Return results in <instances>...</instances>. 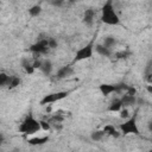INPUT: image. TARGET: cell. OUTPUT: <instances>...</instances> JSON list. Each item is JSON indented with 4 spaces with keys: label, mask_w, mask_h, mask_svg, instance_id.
<instances>
[{
    "label": "cell",
    "mask_w": 152,
    "mask_h": 152,
    "mask_svg": "<svg viewBox=\"0 0 152 152\" xmlns=\"http://www.w3.org/2000/svg\"><path fill=\"white\" fill-rule=\"evenodd\" d=\"M101 20L107 25H119L120 18L114 8L113 1H107L101 8Z\"/></svg>",
    "instance_id": "1"
},
{
    "label": "cell",
    "mask_w": 152,
    "mask_h": 152,
    "mask_svg": "<svg viewBox=\"0 0 152 152\" xmlns=\"http://www.w3.org/2000/svg\"><path fill=\"white\" fill-rule=\"evenodd\" d=\"M39 131H40L39 121L33 115H27L24 119V121L20 124V126H19V132L25 134V135L34 134V133H37Z\"/></svg>",
    "instance_id": "2"
},
{
    "label": "cell",
    "mask_w": 152,
    "mask_h": 152,
    "mask_svg": "<svg viewBox=\"0 0 152 152\" xmlns=\"http://www.w3.org/2000/svg\"><path fill=\"white\" fill-rule=\"evenodd\" d=\"M120 132L122 134H135L138 135L139 134V128H138V125H137V114H134L133 116L128 118L126 121H124L120 126Z\"/></svg>",
    "instance_id": "3"
},
{
    "label": "cell",
    "mask_w": 152,
    "mask_h": 152,
    "mask_svg": "<svg viewBox=\"0 0 152 152\" xmlns=\"http://www.w3.org/2000/svg\"><path fill=\"white\" fill-rule=\"evenodd\" d=\"M94 40L89 42L86 46L81 48L80 50L76 51L75 53V58L74 61L75 62H80V61H83V59H89L91 56H93V52H94Z\"/></svg>",
    "instance_id": "4"
},
{
    "label": "cell",
    "mask_w": 152,
    "mask_h": 152,
    "mask_svg": "<svg viewBox=\"0 0 152 152\" xmlns=\"http://www.w3.org/2000/svg\"><path fill=\"white\" fill-rule=\"evenodd\" d=\"M68 95H69V91H65V90L48 94V95H45V96L40 100V104H42V106H49V104H51V103H53V102H57V101H61V100L65 99Z\"/></svg>",
    "instance_id": "5"
},
{
    "label": "cell",
    "mask_w": 152,
    "mask_h": 152,
    "mask_svg": "<svg viewBox=\"0 0 152 152\" xmlns=\"http://www.w3.org/2000/svg\"><path fill=\"white\" fill-rule=\"evenodd\" d=\"M30 51L33 52L36 56H39V55H46L50 49L48 46V38H42L39 39L37 43L32 44L30 46Z\"/></svg>",
    "instance_id": "6"
},
{
    "label": "cell",
    "mask_w": 152,
    "mask_h": 152,
    "mask_svg": "<svg viewBox=\"0 0 152 152\" xmlns=\"http://www.w3.org/2000/svg\"><path fill=\"white\" fill-rule=\"evenodd\" d=\"M120 101H121V104H122V108H128L133 104L137 103V97L135 95H128V94H124L121 97H120Z\"/></svg>",
    "instance_id": "7"
},
{
    "label": "cell",
    "mask_w": 152,
    "mask_h": 152,
    "mask_svg": "<svg viewBox=\"0 0 152 152\" xmlns=\"http://www.w3.org/2000/svg\"><path fill=\"white\" fill-rule=\"evenodd\" d=\"M99 89H100V91H101V94H102L103 96H108V95L112 94V93H118V87H116V84L102 83V84H100Z\"/></svg>",
    "instance_id": "8"
},
{
    "label": "cell",
    "mask_w": 152,
    "mask_h": 152,
    "mask_svg": "<svg viewBox=\"0 0 152 152\" xmlns=\"http://www.w3.org/2000/svg\"><path fill=\"white\" fill-rule=\"evenodd\" d=\"M95 15H96V12L93 10V8H88L84 11L83 13V23L88 26L93 25L94 23V19H95Z\"/></svg>",
    "instance_id": "9"
},
{
    "label": "cell",
    "mask_w": 152,
    "mask_h": 152,
    "mask_svg": "<svg viewBox=\"0 0 152 152\" xmlns=\"http://www.w3.org/2000/svg\"><path fill=\"white\" fill-rule=\"evenodd\" d=\"M72 72H74L72 68H71L70 65H65V66H62V68H61V69L57 71L56 77H57L58 80H62V78H65V77L70 76Z\"/></svg>",
    "instance_id": "10"
},
{
    "label": "cell",
    "mask_w": 152,
    "mask_h": 152,
    "mask_svg": "<svg viewBox=\"0 0 152 152\" xmlns=\"http://www.w3.org/2000/svg\"><path fill=\"white\" fill-rule=\"evenodd\" d=\"M49 141V137H33L27 140V142L32 146H40Z\"/></svg>",
    "instance_id": "11"
},
{
    "label": "cell",
    "mask_w": 152,
    "mask_h": 152,
    "mask_svg": "<svg viewBox=\"0 0 152 152\" xmlns=\"http://www.w3.org/2000/svg\"><path fill=\"white\" fill-rule=\"evenodd\" d=\"M102 131L104 132V134L109 135V137H113V138H119L120 137V132L113 126V125H106Z\"/></svg>",
    "instance_id": "12"
},
{
    "label": "cell",
    "mask_w": 152,
    "mask_h": 152,
    "mask_svg": "<svg viewBox=\"0 0 152 152\" xmlns=\"http://www.w3.org/2000/svg\"><path fill=\"white\" fill-rule=\"evenodd\" d=\"M94 49H95V51H96L99 55H101V56H103V57H109V56H112V50L104 48L102 44H97V45H95Z\"/></svg>",
    "instance_id": "13"
},
{
    "label": "cell",
    "mask_w": 152,
    "mask_h": 152,
    "mask_svg": "<svg viewBox=\"0 0 152 152\" xmlns=\"http://www.w3.org/2000/svg\"><path fill=\"white\" fill-rule=\"evenodd\" d=\"M40 70L43 71L44 75H50L51 70H52V63L49 59H43L42 61V65H40Z\"/></svg>",
    "instance_id": "14"
},
{
    "label": "cell",
    "mask_w": 152,
    "mask_h": 152,
    "mask_svg": "<svg viewBox=\"0 0 152 152\" xmlns=\"http://www.w3.org/2000/svg\"><path fill=\"white\" fill-rule=\"evenodd\" d=\"M21 66H23V69L25 70V72L28 74V75H32V74L34 72V68L32 66L31 62H30L27 58H24V59L21 61Z\"/></svg>",
    "instance_id": "15"
},
{
    "label": "cell",
    "mask_w": 152,
    "mask_h": 152,
    "mask_svg": "<svg viewBox=\"0 0 152 152\" xmlns=\"http://www.w3.org/2000/svg\"><path fill=\"white\" fill-rule=\"evenodd\" d=\"M122 108V104H121V101L120 99H115L110 102V104L108 106V110L109 112H120Z\"/></svg>",
    "instance_id": "16"
},
{
    "label": "cell",
    "mask_w": 152,
    "mask_h": 152,
    "mask_svg": "<svg viewBox=\"0 0 152 152\" xmlns=\"http://www.w3.org/2000/svg\"><path fill=\"white\" fill-rule=\"evenodd\" d=\"M114 56H115L116 59H127L128 57L132 56V51H129V50H121V51L115 52Z\"/></svg>",
    "instance_id": "17"
},
{
    "label": "cell",
    "mask_w": 152,
    "mask_h": 152,
    "mask_svg": "<svg viewBox=\"0 0 152 152\" xmlns=\"http://www.w3.org/2000/svg\"><path fill=\"white\" fill-rule=\"evenodd\" d=\"M20 84V78L17 76H10L8 83H7V88L8 89H14Z\"/></svg>",
    "instance_id": "18"
},
{
    "label": "cell",
    "mask_w": 152,
    "mask_h": 152,
    "mask_svg": "<svg viewBox=\"0 0 152 152\" xmlns=\"http://www.w3.org/2000/svg\"><path fill=\"white\" fill-rule=\"evenodd\" d=\"M116 44V40H115V38L113 37V36H108V37H106L104 39H103V46L104 48H107V49H110L112 50V48Z\"/></svg>",
    "instance_id": "19"
},
{
    "label": "cell",
    "mask_w": 152,
    "mask_h": 152,
    "mask_svg": "<svg viewBox=\"0 0 152 152\" xmlns=\"http://www.w3.org/2000/svg\"><path fill=\"white\" fill-rule=\"evenodd\" d=\"M104 135H106V134H104V132H103L102 129H97V131L91 132L90 139H91L93 141H100V140H102V138H103Z\"/></svg>",
    "instance_id": "20"
},
{
    "label": "cell",
    "mask_w": 152,
    "mask_h": 152,
    "mask_svg": "<svg viewBox=\"0 0 152 152\" xmlns=\"http://www.w3.org/2000/svg\"><path fill=\"white\" fill-rule=\"evenodd\" d=\"M40 12H42L40 5H33V6H31V7L28 8V14H30L31 17H38V15L40 14Z\"/></svg>",
    "instance_id": "21"
},
{
    "label": "cell",
    "mask_w": 152,
    "mask_h": 152,
    "mask_svg": "<svg viewBox=\"0 0 152 152\" xmlns=\"http://www.w3.org/2000/svg\"><path fill=\"white\" fill-rule=\"evenodd\" d=\"M8 80H10V76L6 72H0V87L7 86Z\"/></svg>",
    "instance_id": "22"
},
{
    "label": "cell",
    "mask_w": 152,
    "mask_h": 152,
    "mask_svg": "<svg viewBox=\"0 0 152 152\" xmlns=\"http://www.w3.org/2000/svg\"><path fill=\"white\" fill-rule=\"evenodd\" d=\"M39 125H40V129H43V131H50L51 129V125L45 120V119H43V120H39Z\"/></svg>",
    "instance_id": "23"
},
{
    "label": "cell",
    "mask_w": 152,
    "mask_h": 152,
    "mask_svg": "<svg viewBox=\"0 0 152 152\" xmlns=\"http://www.w3.org/2000/svg\"><path fill=\"white\" fill-rule=\"evenodd\" d=\"M128 116H129L128 108H121V110H120V118L121 119H128Z\"/></svg>",
    "instance_id": "24"
},
{
    "label": "cell",
    "mask_w": 152,
    "mask_h": 152,
    "mask_svg": "<svg viewBox=\"0 0 152 152\" xmlns=\"http://www.w3.org/2000/svg\"><path fill=\"white\" fill-rule=\"evenodd\" d=\"M48 46H49V49H56L57 48V42L53 38H48Z\"/></svg>",
    "instance_id": "25"
},
{
    "label": "cell",
    "mask_w": 152,
    "mask_h": 152,
    "mask_svg": "<svg viewBox=\"0 0 152 152\" xmlns=\"http://www.w3.org/2000/svg\"><path fill=\"white\" fill-rule=\"evenodd\" d=\"M64 2L62 1V0H58V1H51V5H53V6H56V7H59V6H62Z\"/></svg>",
    "instance_id": "26"
},
{
    "label": "cell",
    "mask_w": 152,
    "mask_h": 152,
    "mask_svg": "<svg viewBox=\"0 0 152 152\" xmlns=\"http://www.w3.org/2000/svg\"><path fill=\"white\" fill-rule=\"evenodd\" d=\"M4 141H5V138H4V135H2L1 133H0V145H1V144H2Z\"/></svg>",
    "instance_id": "27"
},
{
    "label": "cell",
    "mask_w": 152,
    "mask_h": 152,
    "mask_svg": "<svg viewBox=\"0 0 152 152\" xmlns=\"http://www.w3.org/2000/svg\"><path fill=\"white\" fill-rule=\"evenodd\" d=\"M12 152H20V148H13Z\"/></svg>",
    "instance_id": "28"
}]
</instances>
